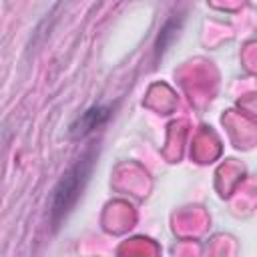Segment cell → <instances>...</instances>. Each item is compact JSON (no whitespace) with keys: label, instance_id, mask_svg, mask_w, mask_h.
Listing matches in <instances>:
<instances>
[{"label":"cell","instance_id":"1","mask_svg":"<svg viewBox=\"0 0 257 257\" xmlns=\"http://www.w3.org/2000/svg\"><path fill=\"white\" fill-rule=\"evenodd\" d=\"M94 161H96V149L92 147V149L84 151L64 171V175L54 185L52 197H50V207H48L50 209V223L54 229L66 219V215L78 203V199H80V195H82V191L90 179V173L94 169Z\"/></svg>","mask_w":257,"mask_h":257},{"label":"cell","instance_id":"2","mask_svg":"<svg viewBox=\"0 0 257 257\" xmlns=\"http://www.w3.org/2000/svg\"><path fill=\"white\" fill-rule=\"evenodd\" d=\"M110 116H112V106L94 104V106L86 108L82 114H78L74 118V122L68 128V135L72 139H84L86 135H90L92 131H96L98 126H102Z\"/></svg>","mask_w":257,"mask_h":257},{"label":"cell","instance_id":"3","mask_svg":"<svg viewBox=\"0 0 257 257\" xmlns=\"http://www.w3.org/2000/svg\"><path fill=\"white\" fill-rule=\"evenodd\" d=\"M177 30H179V24H177V20H175V18H173V20H169V22L163 26V30H161V34H159V40H157V54H161V52L167 48V44L175 38Z\"/></svg>","mask_w":257,"mask_h":257}]
</instances>
